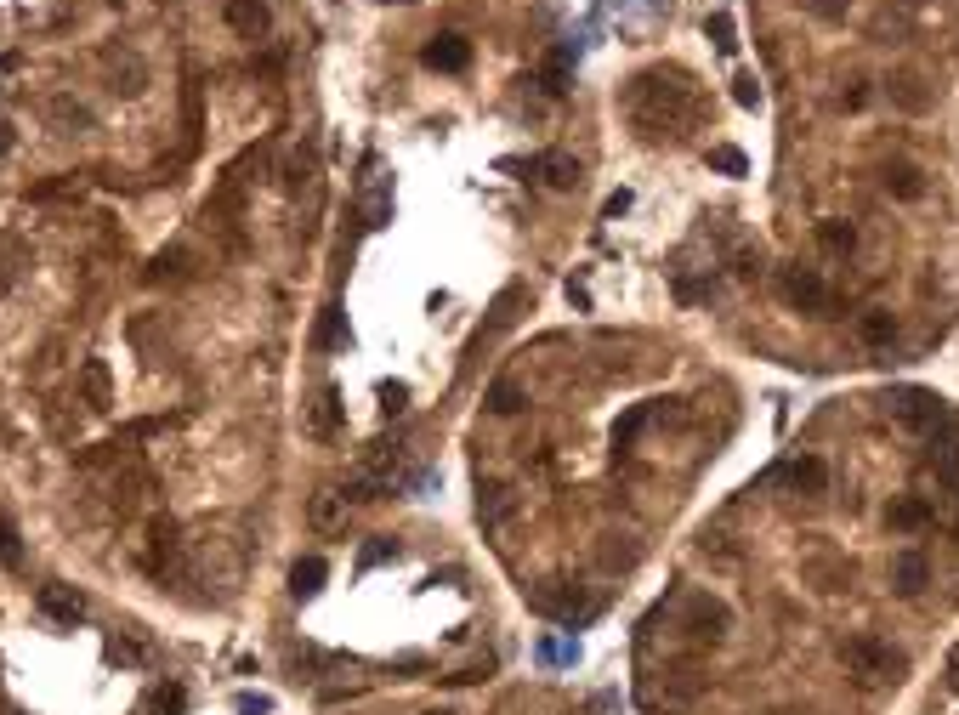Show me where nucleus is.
Instances as JSON below:
<instances>
[{"label":"nucleus","mask_w":959,"mask_h":715,"mask_svg":"<svg viewBox=\"0 0 959 715\" xmlns=\"http://www.w3.org/2000/svg\"><path fill=\"white\" fill-rule=\"evenodd\" d=\"M324 579H330V568H324L318 557H307V562H296V568H290V591H296V596H318V585H324Z\"/></svg>","instance_id":"nucleus-22"},{"label":"nucleus","mask_w":959,"mask_h":715,"mask_svg":"<svg viewBox=\"0 0 959 715\" xmlns=\"http://www.w3.org/2000/svg\"><path fill=\"white\" fill-rule=\"evenodd\" d=\"M840 664H846V676L857 687H886V681L903 676V653L886 647L880 636H852V642L840 647Z\"/></svg>","instance_id":"nucleus-2"},{"label":"nucleus","mask_w":959,"mask_h":715,"mask_svg":"<svg viewBox=\"0 0 959 715\" xmlns=\"http://www.w3.org/2000/svg\"><path fill=\"white\" fill-rule=\"evenodd\" d=\"M392 222V199L386 193H369L364 199V227H386Z\"/></svg>","instance_id":"nucleus-34"},{"label":"nucleus","mask_w":959,"mask_h":715,"mask_svg":"<svg viewBox=\"0 0 959 715\" xmlns=\"http://www.w3.org/2000/svg\"><path fill=\"white\" fill-rule=\"evenodd\" d=\"M6 148H12V120H0V159H6Z\"/></svg>","instance_id":"nucleus-44"},{"label":"nucleus","mask_w":959,"mask_h":715,"mask_svg":"<svg viewBox=\"0 0 959 715\" xmlns=\"http://www.w3.org/2000/svg\"><path fill=\"white\" fill-rule=\"evenodd\" d=\"M307 523H313L318 534H341V528H347V494L318 489L313 506H307Z\"/></svg>","instance_id":"nucleus-9"},{"label":"nucleus","mask_w":959,"mask_h":715,"mask_svg":"<svg viewBox=\"0 0 959 715\" xmlns=\"http://www.w3.org/2000/svg\"><path fill=\"white\" fill-rule=\"evenodd\" d=\"M313 171H318L313 148H290V159H284V188H290V193H301L307 182H313Z\"/></svg>","instance_id":"nucleus-21"},{"label":"nucleus","mask_w":959,"mask_h":715,"mask_svg":"<svg viewBox=\"0 0 959 715\" xmlns=\"http://www.w3.org/2000/svg\"><path fill=\"white\" fill-rule=\"evenodd\" d=\"M886 193H897V199H920L925 182H920V171H914L908 159H897V165H886Z\"/></svg>","instance_id":"nucleus-20"},{"label":"nucleus","mask_w":959,"mask_h":715,"mask_svg":"<svg viewBox=\"0 0 959 715\" xmlns=\"http://www.w3.org/2000/svg\"><path fill=\"white\" fill-rule=\"evenodd\" d=\"M925 585H931V562H925V551H914V545L897 551V557H891V591H897V596H920Z\"/></svg>","instance_id":"nucleus-7"},{"label":"nucleus","mask_w":959,"mask_h":715,"mask_svg":"<svg viewBox=\"0 0 959 715\" xmlns=\"http://www.w3.org/2000/svg\"><path fill=\"white\" fill-rule=\"evenodd\" d=\"M426 715H449V710H426Z\"/></svg>","instance_id":"nucleus-46"},{"label":"nucleus","mask_w":959,"mask_h":715,"mask_svg":"<svg viewBox=\"0 0 959 715\" xmlns=\"http://www.w3.org/2000/svg\"><path fill=\"white\" fill-rule=\"evenodd\" d=\"M767 483H784V489H795V494H829V466H823L818 454H795L784 466H772Z\"/></svg>","instance_id":"nucleus-4"},{"label":"nucleus","mask_w":959,"mask_h":715,"mask_svg":"<svg viewBox=\"0 0 959 715\" xmlns=\"http://www.w3.org/2000/svg\"><path fill=\"white\" fill-rule=\"evenodd\" d=\"M818 245H823V256H852V250H857V227L846 222V216H823V222H818Z\"/></svg>","instance_id":"nucleus-15"},{"label":"nucleus","mask_w":959,"mask_h":715,"mask_svg":"<svg viewBox=\"0 0 959 715\" xmlns=\"http://www.w3.org/2000/svg\"><path fill=\"white\" fill-rule=\"evenodd\" d=\"M222 18H227V29H239L245 40H262L267 35V6H262V0H227Z\"/></svg>","instance_id":"nucleus-11"},{"label":"nucleus","mask_w":959,"mask_h":715,"mask_svg":"<svg viewBox=\"0 0 959 715\" xmlns=\"http://www.w3.org/2000/svg\"><path fill=\"white\" fill-rule=\"evenodd\" d=\"M381 398H386V415H398V409H403V386H386Z\"/></svg>","instance_id":"nucleus-43"},{"label":"nucleus","mask_w":959,"mask_h":715,"mask_svg":"<svg viewBox=\"0 0 959 715\" xmlns=\"http://www.w3.org/2000/svg\"><path fill=\"white\" fill-rule=\"evenodd\" d=\"M710 165H715V171H727V176H744V171H750V159L738 154V148H710Z\"/></svg>","instance_id":"nucleus-32"},{"label":"nucleus","mask_w":959,"mask_h":715,"mask_svg":"<svg viewBox=\"0 0 959 715\" xmlns=\"http://www.w3.org/2000/svg\"><path fill=\"white\" fill-rule=\"evenodd\" d=\"M534 171L545 176V188H579V159H568V154H545V159H534Z\"/></svg>","instance_id":"nucleus-19"},{"label":"nucleus","mask_w":959,"mask_h":715,"mask_svg":"<svg viewBox=\"0 0 959 715\" xmlns=\"http://www.w3.org/2000/svg\"><path fill=\"white\" fill-rule=\"evenodd\" d=\"M857 341H863V347H891V341H897V318L880 313V307H874V313H857Z\"/></svg>","instance_id":"nucleus-18"},{"label":"nucleus","mask_w":959,"mask_h":715,"mask_svg":"<svg viewBox=\"0 0 959 715\" xmlns=\"http://www.w3.org/2000/svg\"><path fill=\"white\" fill-rule=\"evenodd\" d=\"M0 568H23V545L12 523H0Z\"/></svg>","instance_id":"nucleus-31"},{"label":"nucleus","mask_w":959,"mask_h":715,"mask_svg":"<svg viewBox=\"0 0 959 715\" xmlns=\"http://www.w3.org/2000/svg\"><path fill=\"white\" fill-rule=\"evenodd\" d=\"M40 613L57 619V625H74V619L86 613V602H80V591H69V585H40Z\"/></svg>","instance_id":"nucleus-13"},{"label":"nucleus","mask_w":959,"mask_h":715,"mask_svg":"<svg viewBox=\"0 0 959 715\" xmlns=\"http://www.w3.org/2000/svg\"><path fill=\"white\" fill-rule=\"evenodd\" d=\"M335 420H341V398H335V392H324V398L313 403V432H318V437L335 432Z\"/></svg>","instance_id":"nucleus-29"},{"label":"nucleus","mask_w":959,"mask_h":715,"mask_svg":"<svg viewBox=\"0 0 959 715\" xmlns=\"http://www.w3.org/2000/svg\"><path fill=\"white\" fill-rule=\"evenodd\" d=\"M46 114H52V125H63V131H86V125H91V114L80 103H69V97H52Z\"/></svg>","instance_id":"nucleus-27"},{"label":"nucleus","mask_w":959,"mask_h":715,"mask_svg":"<svg viewBox=\"0 0 959 715\" xmlns=\"http://www.w3.org/2000/svg\"><path fill=\"white\" fill-rule=\"evenodd\" d=\"M891 415L903 420V426H937V420H948V409H942L937 392H914V386H908V392L891 398Z\"/></svg>","instance_id":"nucleus-6"},{"label":"nucleus","mask_w":959,"mask_h":715,"mask_svg":"<svg viewBox=\"0 0 959 715\" xmlns=\"http://www.w3.org/2000/svg\"><path fill=\"white\" fill-rule=\"evenodd\" d=\"M574 653H579L574 642H540V659H545V664H568Z\"/></svg>","instance_id":"nucleus-38"},{"label":"nucleus","mask_w":959,"mask_h":715,"mask_svg":"<svg viewBox=\"0 0 959 715\" xmlns=\"http://www.w3.org/2000/svg\"><path fill=\"white\" fill-rule=\"evenodd\" d=\"M653 415H659V398H653V403H630L625 415H619V426H613V449H630V443L642 437V426H647Z\"/></svg>","instance_id":"nucleus-17"},{"label":"nucleus","mask_w":959,"mask_h":715,"mask_svg":"<svg viewBox=\"0 0 959 715\" xmlns=\"http://www.w3.org/2000/svg\"><path fill=\"white\" fill-rule=\"evenodd\" d=\"M381 6H415V0H381Z\"/></svg>","instance_id":"nucleus-45"},{"label":"nucleus","mask_w":959,"mask_h":715,"mask_svg":"<svg viewBox=\"0 0 959 715\" xmlns=\"http://www.w3.org/2000/svg\"><path fill=\"white\" fill-rule=\"evenodd\" d=\"M704 35L715 40V52H733V46H738V29H733V18H727V12L704 18Z\"/></svg>","instance_id":"nucleus-28"},{"label":"nucleus","mask_w":959,"mask_h":715,"mask_svg":"<svg viewBox=\"0 0 959 715\" xmlns=\"http://www.w3.org/2000/svg\"><path fill=\"white\" fill-rule=\"evenodd\" d=\"M114 63V91H142V80H148V69H142L131 52H120V57H108Z\"/></svg>","instance_id":"nucleus-26"},{"label":"nucleus","mask_w":959,"mask_h":715,"mask_svg":"<svg viewBox=\"0 0 959 715\" xmlns=\"http://www.w3.org/2000/svg\"><path fill=\"white\" fill-rule=\"evenodd\" d=\"M534 608L540 613H551V619H562V625L574 630V625H585V619H591V602H585V596H568V591H534Z\"/></svg>","instance_id":"nucleus-8"},{"label":"nucleus","mask_w":959,"mask_h":715,"mask_svg":"<svg viewBox=\"0 0 959 715\" xmlns=\"http://www.w3.org/2000/svg\"><path fill=\"white\" fill-rule=\"evenodd\" d=\"M625 210H630V193L619 188V193H613V199H608V205H602V216H625Z\"/></svg>","instance_id":"nucleus-42"},{"label":"nucleus","mask_w":959,"mask_h":715,"mask_svg":"<svg viewBox=\"0 0 959 715\" xmlns=\"http://www.w3.org/2000/svg\"><path fill=\"white\" fill-rule=\"evenodd\" d=\"M313 341H318V347H347V313H341V307H324Z\"/></svg>","instance_id":"nucleus-25"},{"label":"nucleus","mask_w":959,"mask_h":715,"mask_svg":"<svg viewBox=\"0 0 959 715\" xmlns=\"http://www.w3.org/2000/svg\"><path fill=\"white\" fill-rule=\"evenodd\" d=\"M420 57H426V69L454 74V69H466V63H471V40L466 35H443V40H432Z\"/></svg>","instance_id":"nucleus-12"},{"label":"nucleus","mask_w":959,"mask_h":715,"mask_svg":"<svg viewBox=\"0 0 959 715\" xmlns=\"http://www.w3.org/2000/svg\"><path fill=\"white\" fill-rule=\"evenodd\" d=\"M886 91H891V103L903 108V114H925V108H931V91H925V80L914 69H897L886 80Z\"/></svg>","instance_id":"nucleus-10"},{"label":"nucleus","mask_w":959,"mask_h":715,"mask_svg":"<svg viewBox=\"0 0 959 715\" xmlns=\"http://www.w3.org/2000/svg\"><path fill=\"white\" fill-rule=\"evenodd\" d=\"M784 301L789 307H801L806 318H840V296L812 273V267H789L784 273Z\"/></svg>","instance_id":"nucleus-3"},{"label":"nucleus","mask_w":959,"mask_h":715,"mask_svg":"<svg viewBox=\"0 0 959 715\" xmlns=\"http://www.w3.org/2000/svg\"><path fill=\"white\" fill-rule=\"evenodd\" d=\"M863 103H869V80H852V86L840 91V108H852V114H857Z\"/></svg>","instance_id":"nucleus-39"},{"label":"nucleus","mask_w":959,"mask_h":715,"mask_svg":"<svg viewBox=\"0 0 959 715\" xmlns=\"http://www.w3.org/2000/svg\"><path fill=\"white\" fill-rule=\"evenodd\" d=\"M625 108H630V125H636L642 137H676L681 125L693 120V86H687V74H676V69H647L630 80Z\"/></svg>","instance_id":"nucleus-1"},{"label":"nucleus","mask_w":959,"mask_h":715,"mask_svg":"<svg viewBox=\"0 0 959 715\" xmlns=\"http://www.w3.org/2000/svg\"><path fill=\"white\" fill-rule=\"evenodd\" d=\"M727 625H733L727 602H715V596H687V636H693V642H721Z\"/></svg>","instance_id":"nucleus-5"},{"label":"nucleus","mask_w":959,"mask_h":715,"mask_svg":"<svg viewBox=\"0 0 959 715\" xmlns=\"http://www.w3.org/2000/svg\"><path fill=\"white\" fill-rule=\"evenodd\" d=\"M733 97H738V108H761V86H755V74H738Z\"/></svg>","instance_id":"nucleus-35"},{"label":"nucleus","mask_w":959,"mask_h":715,"mask_svg":"<svg viewBox=\"0 0 959 715\" xmlns=\"http://www.w3.org/2000/svg\"><path fill=\"white\" fill-rule=\"evenodd\" d=\"M80 392H86L91 409H108V403H114V381H108L103 358H86V369H80Z\"/></svg>","instance_id":"nucleus-16"},{"label":"nucleus","mask_w":959,"mask_h":715,"mask_svg":"<svg viewBox=\"0 0 959 715\" xmlns=\"http://www.w3.org/2000/svg\"><path fill=\"white\" fill-rule=\"evenodd\" d=\"M523 403H528V392L517 381H494L489 386V415H517Z\"/></svg>","instance_id":"nucleus-23"},{"label":"nucleus","mask_w":959,"mask_h":715,"mask_svg":"<svg viewBox=\"0 0 959 715\" xmlns=\"http://www.w3.org/2000/svg\"><path fill=\"white\" fill-rule=\"evenodd\" d=\"M568 63H574V46H557V52L545 57V91H551V97L568 91Z\"/></svg>","instance_id":"nucleus-24"},{"label":"nucleus","mask_w":959,"mask_h":715,"mask_svg":"<svg viewBox=\"0 0 959 715\" xmlns=\"http://www.w3.org/2000/svg\"><path fill=\"white\" fill-rule=\"evenodd\" d=\"M392 557H398L392 540H369L364 551H358V574H369V568H381V562H392Z\"/></svg>","instance_id":"nucleus-30"},{"label":"nucleus","mask_w":959,"mask_h":715,"mask_svg":"<svg viewBox=\"0 0 959 715\" xmlns=\"http://www.w3.org/2000/svg\"><path fill=\"white\" fill-rule=\"evenodd\" d=\"M931 517H937V511H931V500H920V494H908V500H897V506L886 511V523L897 528V534H920Z\"/></svg>","instance_id":"nucleus-14"},{"label":"nucleus","mask_w":959,"mask_h":715,"mask_svg":"<svg viewBox=\"0 0 959 715\" xmlns=\"http://www.w3.org/2000/svg\"><path fill=\"white\" fill-rule=\"evenodd\" d=\"M12 279H18V245H12L6 256H0V296L12 290Z\"/></svg>","instance_id":"nucleus-40"},{"label":"nucleus","mask_w":959,"mask_h":715,"mask_svg":"<svg viewBox=\"0 0 959 715\" xmlns=\"http://www.w3.org/2000/svg\"><path fill=\"white\" fill-rule=\"evenodd\" d=\"M182 250H165V256H154V267H148V279H165V273H182Z\"/></svg>","instance_id":"nucleus-37"},{"label":"nucleus","mask_w":959,"mask_h":715,"mask_svg":"<svg viewBox=\"0 0 959 715\" xmlns=\"http://www.w3.org/2000/svg\"><path fill=\"white\" fill-rule=\"evenodd\" d=\"M239 710H245V715H267V710H273V698H262V693H239Z\"/></svg>","instance_id":"nucleus-41"},{"label":"nucleus","mask_w":959,"mask_h":715,"mask_svg":"<svg viewBox=\"0 0 959 715\" xmlns=\"http://www.w3.org/2000/svg\"><path fill=\"white\" fill-rule=\"evenodd\" d=\"M806 12L818 23H840L846 12H852V0H806Z\"/></svg>","instance_id":"nucleus-33"},{"label":"nucleus","mask_w":959,"mask_h":715,"mask_svg":"<svg viewBox=\"0 0 959 715\" xmlns=\"http://www.w3.org/2000/svg\"><path fill=\"white\" fill-rule=\"evenodd\" d=\"M182 704H188L182 687H159V693H154V715H182Z\"/></svg>","instance_id":"nucleus-36"}]
</instances>
